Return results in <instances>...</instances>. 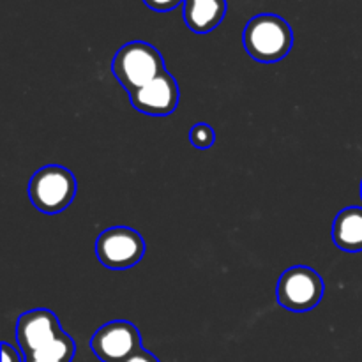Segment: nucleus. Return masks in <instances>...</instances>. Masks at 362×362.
<instances>
[{
    "instance_id": "nucleus-9",
    "label": "nucleus",
    "mask_w": 362,
    "mask_h": 362,
    "mask_svg": "<svg viewBox=\"0 0 362 362\" xmlns=\"http://www.w3.org/2000/svg\"><path fill=\"white\" fill-rule=\"evenodd\" d=\"M226 14V0H184L182 18L194 34H209Z\"/></svg>"
},
{
    "instance_id": "nucleus-2",
    "label": "nucleus",
    "mask_w": 362,
    "mask_h": 362,
    "mask_svg": "<svg viewBox=\"0 0 362 362\" xmlns=\"http://www.w3.org/2000/svg\"><path fill=\"white\" fill-rule=\"evenodd\" d=\"M165 60L158 48L145 41H131L115 53L112 73L127 92H134L165 73Z\"/></svg>"
},
{
    "instance_id": "nucleus-4",
    "label": "nucleus",
    "mask_w": 362,
    "mask_h": 362,
    "mask_svg": "<svg viewBox=\"0 0 362 362\" xmlns=\"http://www.w3.org/2000/svg\"><path fill=\"white\" fill-rule=\"evenodd\" d=\"M322 296H324V279L315 269L306 265L286 269L276 288L279 306L293 313L311 311L318 306Z\"/></svg>"
},
{
    "instance_id": "nucleus-14",
    "label": "nucleus",
    "mask_w": 362,
    "mask_h": 362,
    "mask_svg": "<svg viewBox=\"0 0 362 362\" xmlns=\"http://www.w3.org/2000/svg\"><path fill=\"white\" fill-rule=\"evenodd\" d=\"M122 362H161V361H159L154 354H151L148 350H145L144 346H141V349H138L136 352L131 354V356Z\"/></svg>"
},
{
    "instance_id": "nucleus-5",
    "label": "nucleus",
    "mask_w": 362,
    "mask_h": 362,
    "mask_svg": "<svg viewBox=\"0 0 362 362\" xmlns=\"http://www.w3.org/2000/svg\"><path fill=\"white\" fill-rule=\"evenodd\" d=\"M145 240L136 230L113 226L105 230L95 240V257L112 271L131 269L144 258Z\"/></svg>"
},
{
    "instance_id": "nucleus-8",
    "label": "nucleus",
    "mask_w": 362,
    "mask_h": 362,
    "mask_svg": "<svg viewBox=\"0 0 362 362\" xmlns=\"http://www.w3.org/2000/svg\"><path fill=\"white\" fill-rule=\"evenodd\" d=\"M129 95L131 105L138 112L152 117H166L172 115L179 105V85L175 78L165 71L147 85L131 92Z\"/></svg>"
},
{
    "instance_id": "nucleus-3",
    "label": "nucleus",
    "mask_w": 362,
    "mask_h": 362,
    "mask_svg": "<svg viewBox=\"0 0 362 362\" xmlns=\"http://www.w3.org/2000/svg\"><path fill=\"white\" fill-rule=\"evenodd\" d=\"M76 197V179L60 165L39 168L28 182V198L39 212L59 214L66 211Z\"/></svg>"
},
{
    "instance_id": "nucleus-10",
    "label": "nucleus",
    "mask_w": 362,
    "mask_h": 362,
    "mask_svg": "<svg viewBox=\"0 0 362 362\" xmlns=\"http://www.w3.org/2000/svg\"><path fill=\"white\" fill-rule=\"evenodd\" d=\"M332 240L346 253L362 251V207H346L332 223Z\"/></svg>"
},
{
    "instance_id": "nucleus-16",
    "label": "nucleus",
    "mask_w": 362,
    "mask_h": 362,
    "mask_svg": "<svg viewBox=\"0 0 362 362\" xmlns=\"http://www.w3.org/2000/svg\"><path fill=\"white\" fill-rule=\"evenodd\" d=\"M361 198H362V182H361Z\"/></svg>"
},
{
    "instance_id": "nucleus-11",
    "label": "nucleus",
    "mask_w": 362,
    "mask_h": 362,
    "mask_svg": "<svg viewBox=\"0 0 362 362\" xmlns=\"http://www.w3.org/2000/svg\"><path fill=\"white\" fill-rule=\"evenodd\" d=\"M74 354H76L74 339L67 332H62L46 349L25 356V362H73Z\"/></svg>"
},
{
    "instance_id": "nucleus-7",
    "label": "nucleus",
    "mask_w": 362,
    "mask_h": 362,
    "mask_svg": "<svg viewBox=\"0 0 362 362\" xmlns=\"http://www.w3.org/2000/svg\"><path fill=\"white\" fill-rule=\"evenodd\" d=\"M62 332L57 315L45 308L27 311L16 322V339L23 357L52 345Z\"/></svg>"
},
{
    "instance_id": "nucleus-12",
    "label": "nucleus",
    "mask_w": 362,
    "mask_h": 362,
    "mask_svg": "<svg viewBox=\"0 0 362 362\" xmlns=\"http://www.w3.org/2000/svg\"><path fill=\"white\" fill-rule=\"evenodd\" d=\"M189 140L193 144V147L197 148H209L214 145L216 141V133L209 124L200 122L194 124L189 131Z\"/></svg>"
},
{
    "instance_id": "nucleus-13",
    "label": "nucleus",
    "mask_w": 362,
    "mask_h": 362,
    "mask_svg": "<svg viewBox=\"0 0 362 362\" xmlns=\"http://www.w3.org/2000/svg\"><path fill=\"white\" fill-rule=\"evenodd\" d=\"M145 6L151 7L152 11H158V13H166V11L175 9L177 6L184 2V0H144Z\"/></svg>"
},
{
    "instance_id": "nucleus-1",
    "label": "nucleus",
    "mask_w": 362,
    "mask_h": 362,
    "mask_svg": "<svg viewBox=\"0 0 362 362\" xmlns=\"http://www.w3.org/2000/svg\"><path fill=\"white\" fill-rule=\"evenodd\" d=\"M244 48L257 62H279L293 46V32L288 21L278 14H258L244 28Z\"/></svg>"
},
{
    "instance_id": "nucleus-15",
    "label": "nucleus",
    "mask_w": 362,
    "mask_h": 362,
    "mask_svg": "<svg viewBox=\"0 0 362 362\" xmlns=\"http://www.w3.org/2000/svg\"><path fill=\"white\" fill-rule=\"evenodd\" d=\"M2 362H25V357H21L20 352L9 343H2Z\"/></svg>"
},
{
    "instance_id": "nucleus-6",
    "label": "nucleus",
    "mask_w": 362,
    "mask_h": 362,
    "mask_svg": "<svg viewBox=\"0 0 362 362\" xmlns=\"http://www.w3.org/2000/svg\"><path fill=\"white\" fill-rule=\"evenodd\" d=\"M90 349L99 361L122 362L141 349V336L131 322L113 320L94 332Z\"/></svg>"
}]
</instances>
